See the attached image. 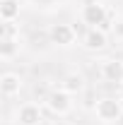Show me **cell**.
Here are the masks:
<instances>
[{
	"label": "cell",
	"instance_id": "cell-1",
	"mask_svg": "<svg viewBox=\"0 0 123 125\" xmlns=\"http://www.w3.org/2000/svg\"><path fill=\"white\" fill-rule=\"evenodd\" d=\"M80 17L82 22L87 24V29H111V22H109V10L104 2L99 0H92V2H85L82 10H80Z\"/></svg>",
	"mask_w": 123,
	"mask_h": 125
},
{
	"label": "cell",
	"instance_id": "cell-2",
	"mask_svg": "<svg viewBox=\"0 0 123 125\" xmlns=\"http://www.w3.org/2000/svg\"><path fill=\"white\" fill-rule=\"evenodd\" d=\"M94 115L99 123H118L123 118V101L116 96H101L94 104Z\"/></svg>",
	"mask_w": 123,
	"mask_h": 125
},
{
	"label": "cell",
	"instance_id": "cell-3",
	"mask_svg": "<svg viewBox=\"0 0 123 125\" xmlns=\"http://www.w3.org/2000/svg\"><path fill=\"white\" fill-rule=\"evenodd\" d=\"M46 108L51 113H56V115H65V113H70L73 108V94L65 92V89H53V92H48L46 96Z\"/></svg>",
	"mask_w": 123,
	"mask_h": 125
},
{
	"label": "cell",
	"instance_id": "cell-4",
	"mask_svg": "<svg viewBox=\"0 0 123 125\" xmlns=\"http://www.w3.org/2000/svg\"><path fill=\"white\" fill-rule=\"evenodd\" d=\"M48 39H51V43H56V46H73L77 39V31L75 27H70V24H51L48 27Z\"/></svg>",
	"mask_w": 123,
	"mask_h": 125
},
{
	"label": "cell",
	"instance_id": "cell-5",
	"mask_svg": "<svg viewBox=\"0 0 123 125\" xmlns=\"http://www.w3.org/2000/svg\"><path fill=\"white\" fill-rule=\"evenodd\" d=\"M44 123V111L39 104H22L17 108V125H41Z\"/></svg>",
	"mask_w": 123,
	"mask_h": 125
},
{
	"label": "cell",
	"instance_id": "cell-6",
	"mask_svg": "<svg viewBox=\"0 0 123 125\" xmlns=\"http://www.w3.org/2000/svg\"><path fill=\"white\" fill-rule=\"evenodd\" d=\"M101 77L111 84H121L123 82V60L118 58H106L101 62Z\"/></svg>",
	"mask_w": 123,
	"mask_h": 125
},
{
	"label": "cell",
	"instance_id": "cell-7",
	"mask_svg": "<svg viewBox=\"0 0 123 125\" xmlns=\"http://www.w3.org/2000/svg\"><path fill=\"white\" fill-rule=\"evenodd\" d=\"M109 43V36L104 29H87L82 36V46L87 51H104Z\"/></svg>",
	"mask_w": 123,
	"mask_h": 125
},
{
	"label": "cell",
	"instance_id": "cell-8",
	"mask_svg": "<svg viewBox=\"0 0 123 125\" xmlns=\"http://www.w3.org/2000/svg\"><path fill=\"white\" fill-rule=\"evenodd\" d=\"M22 89V77L15 75V72H5L2 77H0V94L5 96V99H12L17 96Z\"/></svg>",
	"mask_w": 123,
	"mask_h": 125
},
{
	"label": "cell",
	"instance_id": "cell-9",
	"mask_svg": "<svg viewBox=\"0 0 123 125\" xmlns=\"http://www.w3.org/2000/svg\"><path fill=\"white\" fill-rule=\"evenodd\" d=\"M19 17V0H0V19L15 22Z\"/></svg>",
	"mask_w": 123,
	"mask_h": 125
},
{
	"label": "cell",
	"instance_id": "cell-10",
	"mask_svg": "<svg viewBox=\"0 0 123 125\" xmlns=\"http://www.w3.org/2000/svg\"><path fill=\"white\" fill-rule=\"evenodd\" d=\"M65 92H70V94H77V92H82L85 89V77L80 75V72H68L65 77H63V84H61Z\"/></svg>",
	"mask_w": 123,
	"mask_h": 125
},
{
	"label": "cell",
	"instance_id": "cell-11",
	"mask_svg": "<svg viewBox=\"0 0 123 125\" xmlns=\"http://www.w3.org/2000/svg\"><path fill=\"white\" fill-rule=\"evenodd\" d=\"M19 53V39H0V58L12 60Z\"/></svg>",
	"mask_w": 123,
	"mask_h": 125
},
{
	"label": "cell",
	"instance_id": "cell-12",
	"mask_svg": "<svg viewBox=\"0 0 123 125\" xmlns=\"http://www.w3.org/2000/svg\"><path fill=\"white\" fill-rule=\"evenodd\" d=\"M19 36V27L15 22H2L0 27V39H17Z\"/></svg>",
	"mask_w": 123,
	"mask_h": 125
},
{
	"label": "cell",
	"instance_id": "cell-13",
	"mask_svg": "<svg viewBox=\"0 0 123 125\" xmlns=\"http://www.w3.org/2000/svg\"><path fill=\"white\" fill-rule=\"evenodd\" d=\"M113 34H116V39L123 41V22H113Z\"/></svg>",
	"mask_w": 123,
	"mask_h": 125
},
{
	"label": "cell",
	"instance_id": "cell-14",
	"mask_svg": "<svg viewBox=\"0 0 123 125\" xmlns=\"http://www.w3.org/2000/svg\"><path fill=\"white\" fill-rule=\"evenodd\" d=\"M118 99H121V101H123V82H121V84H118Z\"/></svg>",
	"mask_w": 123,
	"mask_h": 125
}]
</instances>
